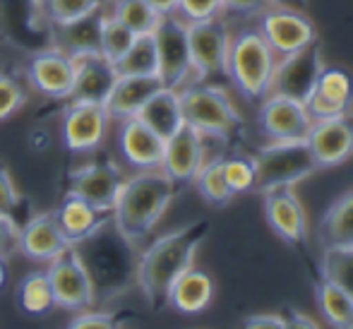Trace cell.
I'll return each instance as SVG.
<instances>
[{"label": "cell", "instance_id": "6da1fadb", "mask_svg": "<svg viewBox=\"0 0 353 329\" xmlns=\"http://www.w3.org/2000/svg\"><path fill=\"white\" fill-rule=\"evenodd\" d=\"M210 221H205V219L183 223V226L154 238L137 255L135 283L140 286L144 301L149 306H166L168 288L185 269L192 267L197 250L210 236Z\"/></svg>", "mask_w": 353, "mask_h": 329}, {"label": "cell", "instance_id": "7a4b0ae2", "mask_svg": "<svg viewBox=\"0 0 353 329\" xmlns=\"http://www.w3.org/2000/svg\"><path fill=\"white\" fill-rule=\"evenodd\" d=\"M178 188L181 186L173 183L161 168L135 171V176L123 181L116 204L111 209V223L125 241L140 246L152 236L157 223L171 207Z\"/></svg>", "mask_w": 353, "mask_h": 329}, {"label": "cell", "instance_id": "3957f363", "mask_svg": "<svg viewBox=\"0 0 353 329\" xmlns=\"http://www.w3.org/2000/svg\"><path fill=\"white\" fill-rule=\"evenodd\" d=\"M87 267L94 288L108 293H118L135 281L137 272V246L118 233V228L108 219L94 236L74 246Z\"/></svg>", "mask_w": 353, "mask_h": 329}, {"label": "cell", "instance_id": "277c9868", "mask_svg": "<svg viewBox=\"0 0 353 329\" xmlns=\"http://www.w3.org/2000/svg\"><path fill=\"white\" fill-rule=\"evenodd\" d=\"M276 56L257 27L238 29L231 37L226 56V74L245 101L260 106L270 94Z\"/></svg>", "mask_w": 353, "mask_h": 329}, {"label": "cell", "instance_id": "5b68a950", "mask_svg": "<svg viewBox=\"0 0 353 329\" xmlns=\"http://www.w3.org/2000/svg\"><path fill=\"white\" fill-rule=\"evenodd\" d=\"M181 108L185 126L219 142H231L243 132V123L231 97L210 82H190L181 92Z\"/></svg>", "mask_w": 353, "mask_h": 329}, {"label": "cell", "instance_id": "8992f818", "mask_svg": "<svg viewBox=\"0 0 353 329\" xmlns=\"http://www.w3.org/2000/svg\"><path fill=\"white\" fill-rule=\"evenodd\" d=\"M255 163V188L257 192L274 190V188H293L320 171L315 157L305 139L296 142H270L252 154Z\"/></svg>", "mask_w": 353, "mask_h": 329}, {"label": "cell", "instance_id": "52a82bcc", "mask_svg": "<svg viewBox=\"0 0 353 329\" xmlns=\"http://www.w3.org/2000/svg\"><path fill=\"white\" fill-rule=\"evenodd\" d=\"M152 37L159 58L157 77L161 79L163 87L181 92L183 87L195 82L190 48H188V24L178 14H161Z\"/></svg>", "mask_w": 353, "mask_h": 329}, {"label": "cell", "instance_id": "ba28073f", "mask_svg": "<svg viewBox=\"0 0 353 329\" xmlns=\"http://www.w3.org/2000/svg\"><path fill=\"white\" fill-rule=\"evenodd\" d=\"M48 281L53 288V301L56 308L68 312H82L89 310L97 301V288L79 257L77 248L70 246L63 250L56 260L46 264Z\"/></svg>", "mask_w": 353, "mask_h": 329}, {"label": "cell", "instance_id": "9c48e42d", "mask_svg": "<svg viewBox=\"0 0 353 329\" xmlns=\"http://www.w3.org/2000/svg\"><path fill=\"white\" fill-rule=\"evenodd\" d=\"M322 68H325V63H322V41L315 39L305 48H301V51L291 53V56L276 58V66L270 82V94L286 97L303 103L310 97Z\"/></svg>", "mask_w": 353, "mask_h": 329}, {"label": "cell", "instance_id": "30bf717a", "mask_svg": "<svg viewBox=\"0 0 353 329\" xmlns=\"http://www.w3.org/2000/svg\"><path fill=\"white\" fill-rule=\"evenodd\" d=\"M231 34L221 17L188 24V48L195 82H207L216 74H226V56Z\"/></svg>", "mask_w": 353, "mask_h": 329}, {"label": "cell", "instance_id": "8fae6325", "mask_svg": "<svg viewBox=\"0 0 353 329\" xmlns=\"http://www.w3.org/2000/svg\"><path fill=\"white\" fill-rule=\"evenodd\" d=\"M108 118L103 103L97 101H74L70 99L61 116L63 144L72 154H92L103 144L108 132Z\"/></svg>", "mask_w": 353, "mask_h": 329}, {"label": "cell", "instance_id": "7c38bea8", "mask_svg": "<svg viewBox=\"0 0 353 329\" xmlns=\"http://www.w3.org/2000/svg\"><path fill=\"white\" fill-rule=\"evenodd\" d=\"M257 29H260L262 39L274 51L276 58L291 56V53L301 51V48H305L307 43H312L317 39L315 24L305 12L274 8V5H270V8L260 12Z\"/></svg>", "mask_w": 353, "mask_h": 329}, {"label": "cell", "instance_id": "4fadbf2b", "mask_svg": "<svg viewBox=\"0 0 353 329\" xmlns=\"http://www.w3.org/2000/svg\"><path fill=\"white\" fill-rule=\"evenodd\" d=\"M27 82L41 97L53 101H70L74 84V63L72 56L63 53L56 46L39 48L27 61Z\"/></svg>", "mask_w": 353, "mask_h": 329}, {"label": "cell", "instance_id": "5bb4252c", "mask_svg": "<svg viewBox=\"0 0 353 329\" xmlns=\"http://www.w3.org/2000/svg\"><path fill=\"white\" fill-rule=\"evenodd\" d=\"M123 181H125V176H123V171L118 168L116 161H108V159H103V161H89L70 171L68 192L87 199L89 204H94L101 212L111 214Z\"/></svg>", "mask_w": 353, "mask_h": 329}, {"label": "cell", "instance_id": "9a60e30c", "mask_svg": "<svg viewBox=\"0 0 353 329\" xmlns=\"http://www.w3.org/2000/svg\"><path fill=\"white\" fill-rule=\"evenodd\" d=\"M207 137L200 134L195 128L183 123L171 137L163 142L161 171L178 186H188L195 181L200 168L207 161Z\"/></svg>", "mask_w": 353, "mask_h": 329}, {"label": "cell", "instance_id": "2e32d148", "mask_svg": "<svg viewBox=\"0 0 353 329\" xmlns=\"http://www.w3.org/2000/svg\"><path fill=\"white\" fill-rule=\"evenodd\" d=\"M312 123L327 118L346 116L353 111V77L346 68L325 66L312 87L310 97L303 101Z\"/></svg>", "mask_w": 353, "mask_h": 329}, {"label": "cell", "instance_id": "e0dca14e", "mask_svg": "<svg viewBox=\"0 0 353 329\" xmlns=\"http://www.w3.org/2000/svg\"><path fill=\"white\" fill-rule=\"evenodd\" d=\"M260 130L270 142H296L305 139L312 128L305 106L286 97L270 94L260 103Z\"/></svg>", "mask_w": 353, "mask_h": 329}, {"label": "cell", "instance_id": "ac0fdd59", "mask_svg": "<svg viewBox=\"0 0 353 329\" xmlns=\"http://www.w3.org/2000/svg\"><path fill=\"white\" fill-rule=\"evenodd\" d=\"M320 168H332L353 157V113L312 123L305 137Z\"/></svg>", "mask_w": 353, "mask_h": 329}, {"label": "cell", "instance_id": "d6986e66", "mask_svg": "<svg viewBox=\"0 0 353 329\" xmlns=\"http://www.w3.org/2000/svg\"><path fill=\"white\" fill-rule=\"evenodd\" d=\"M262 207L270 228L288 246H305L307 217L293 188H274L262 192Z\"/></svg>", "mask_w": 353, "mask_h": 329}, {"label": "cell", "instance_id": "ffe728a7", "mask_svg": "<svg viewBox=\"0 0 353 329\" xmlns=\"http://www.w3.org/2000/svg\"><path fill=\"white\" fill-rule=\"evenodd\" d=\"M68 248L70 243L63 236L53 212L34 214L24 219V223L19 226V255H24L27 260L48 264Z\"/></svg>", "mask_w": 353, "mask_h": 329}, {"label": "cell", "instance_id": "44dd1931", "mask_svg": "<svg viewBox=\"0 0 353 329\" xmlns=\"http://www.w3.org/2000/svg\"><path fill=\"white\" fill-rule=\"evenodd\" d=\"M116 144L121 159L135 171H152V168L161 166L163 139L152 128L144 126L140 118L121 121Z\"/></svg>", "mask_w": 353, "mask_h": 329}, {"label": "cell", "instance_id": "7402d4cb", "mask_svg": "<svg viewBox=\"0 0 353 329\" xmlns=\"http://www.w3.org/2000/svg\"><path fill=\"white\" fill-rule=\"evenodd\" d=\"M161 79L157 74H118L108 92L103 108L111 121H128L137 118L142 106L161 89Z\"/></svg>", "mask_w": 353, "mask_h": 329}, {"label": "cell", "instance_id": "603a6c76", "mask_svg": "<svg viewBox=\"0 0 353 329\" xmlns=\"http://www.w3.org/2000/svg\"><path fill=\"white\" fill-rule=\"evenodd\" d=\"M72 63H74V84H72L70 99H74V101H97V103L106 101L108 92H111L113 82L118 77L113 63H108L99 51L72 56Z\"/></svg>", "mask_w": 353, "mask_h": 329}, {"label": "cell", "instance_id": "cb8c5ba5", "mask_svg": "<svg viewBox=\"0 0 353 329\" xmlns=\"http://www.w3.org/2000/svg\"><path fill=\"white\" fill-rule=\"evenodd\" d=\"M53 214H56L58 226H61L63 236L68 238L70 246H79L82 241H87L89 236H94L111 219L108 212H101L94 204H89L87 199L70 195V192L63 197L61 207Z\"/></svg>", "mask_w": 353, "mask_h": 329}, {"label": "cell", "instance_id": "d4e9b609", "mask_svg": "<svg viewBox=\"0 0 353 329\" xmlns=\"http://www.w3.org/2000/svg\"><path fill=\"white\" fill-rule=\"evenodd\" d=\"M214 298V279L205 269H185L166 293V306L178 310L181 315H197L207 310Z\"/></svg>", "mask_w": 353, "mask_h": 329}, {"label": "cell", "instance_id": "484cf974", "mask_svg": "<svg viewBox=\"0 0 353 329\" xmlns=\"http://www.w3.org/2000/svg\"><path fill=\"white\" fill-rule=\"evenodd\" d=\"M317 243L322 250L353 248V188L336 197L320 219Z\"/></svg>", "mask_w": 353, "mask_h": 329}, {"label": "cell", "instance_id": "4316f807", "mask_svg": "<svg viewBox=\"0 0 353 329\" xmlns=\"http://www.w3.org/2000/svg\"><path fill=\"white\" fill-rule=\"evenodd\" d=\"M137 118L166 142V139L185 123L183 121L181 94H178L176 89L161 87L147 103H144L142 111L137 113Z\"/></svg>", "mask_w": 353, "mask_h": 329}, {"label": "cell", "instance_id": "83f0119b", "mask_svg": "<svg viewBox=\"0 0 353 329\" xmlns=\"http://www.w3.org/2000/svg\"><path fill=\"white\" fill-rule=\"evenodd\" d=\"M101 12H94L89 17H82L77 22L61 24L51 29V46L61 48L68 56L99 51V29H101Z\"/></svg>", "mask_w": 353, "mask_h": 329}, {"label": "cell", "instance_id": "f1b7e54d", "mask_svg": "<svg viewBox=\"0 0 353 329\" xmlns=\"http://www.w3.org/2000/svg\"><path fill=\"white\" fill-rule=\"evenodd\" d=\"M108 8V0H37V19L46 32Z\"/></svg>", "mask_w": 353, "mask_h": 329}, {"label": "cell", "instance_id": "f546056e", "mask_svg": "<svg viewBox=\"0 0 353 329\" xmlns=\"http://www.w3.org/2000/svg\"><path fill=\"white\" fill-rule=\"evenodd\" d=\"M315 301L332 329H353V298L325 277L315 279Z\"/></svg>", "mask_w": 353, "mask_h": 329}, {"label": "cell", "instance_id": "4dcf8cb0", "mask_svg": "<svg viewBox=\"0 0 353 329\" xmlns=\"http://www.w3.org/2000/svg\"><path fill=\"white\" fill-rule=\"evenodd\" d=\"M17 306L29 317H46L51 310H56L53 301V288L48 281L46 269L29 272L22 281L17 283Z\"/></svg>", "mask_w": 353, "mask_h": 329}, {"label": "cell", "instance_id": "1f68e13d", "mask_svg": "<svg viewBox=\"0 0 353 329\" xmlns=\"http://www.w3.org/2000/svg\"><path fill=\"white\" fill-rule=\"evenodd\" d=\"M108 12L121 19L135 37L152 34L161 19V14L147 0H108Z\"/></svg>", "mask_w": 353, "mask_h": 329}, {"label": "cell", "instance_id": "d6a6232c", "mask_svg": "<svg viewBox=\"0 0 353 329\" xmlns=\"http://www.w3.org/2000/svg\"><path fill=\"white\" fill-rule=\"evenodd\" d=\"M223 157L226 154H219V157H212L205 161V166L200 168V173L195 176V188L202 195V199H207L214 207H223L228 204L233 197L231 188H228L226 178H223Z\"/></svg>", "mask_w": 353, "mask_h": 329}, {"label": "cell", "instance_id": "836d02e7", "mask_svg": "<svg viewBox=\"0 0 353 329\" xmlns=\"http://www.w3.org/2000/svg\"><path fill=\"white\" fill-rule=\"evenodd\" d=\"M135 41V34L121 22V19L113 17L108 10H103V17H101V29H99V53L106 58L108 63L116 66L125 51L132 46Z\"/></svg>", "mask_w": 353, "mask_h": 329}, {"label": "cell", "instance_id": "e575fe53", "mask_svg": "<svg viewBox=\"0 0 353 329\" xmlns=\"http://www.w3.org/2000/svg\"><path fill=\"white\" fill-rule=\"evenodd\" d=\"M118 74H157L159 58H157V43L152 34L135 37L132 46L125 51V56L116 63Z\"/></svg>", "mask_w": 353, "mask_h": 329}, {"label": "cell", "instance_id": "d590c367", "mask_svg": "<svg viewBox=\"0 0 353 329\" xmlns=\"http://www.w3.org/2000/svg\"><path fill=\"white\" fill-rule=\"evenodd\" d=\"M320 277L339 286L353 298V248H332L322 250Z\"/></svg>", "mask_w": 353, "mask_h": 329}, {"label": "cell", "instance_id": "8d00e7d4", "mask_svg": "<svg viewBox=\"0 0 353 329\" xmlns=\"http://www.w3.org/2000/svg\"><path fill=\"white\" fill-rule=\"evenodd\" d=\"M223 178L233 195H243L255 188V163L248 154H231L223 157Z\"/></svg>", "mask_w": 353, "mask_h": 329}, {"label": "cell", "instance_id": "74e56055", "mask_svg": "<svg viewBox=\"0 0 353 329\" xmlns=\"http://www.w3.org/2000/svg\"><path fill=\"white\" fill-rule=\"evenodd\" d=\"M27 103V92L22 82L8 72H0V123L12 118Z\"/></svg>", "mask_w": 353, "mask_h": 329}, {"label": "cell", "instance_id": "f35d334b", "mask_svg": "<svg viewBox=\"0 0 353 329\" xmlns=\"http://www.w3.org/2000/svg\"><path fill=\"white\" fill-rule=\"evenodd\" d=\"M223 12V0H178L176 12L185 24L202 22V19L221 17Z\"/></svg>", "mask_w": 353, "mask_h": 329}, {"label": "cell", "instance_id": "ab89813d", "mask_svg": "<svg viewBox=\"0 0 353 329\" xmlns=\"http://www.w3.org/2000/svg\"><path fill=\"white\" fill-rule=\"evenodd\" d=\"M24 199L19 195L17 186H14L12 176L5 166H0V217L12 219L19 223V212H22Z\"/></svg>", "mask_w": 353, "mask_h": 329}, {"label": "cell", "instance_id": "60d3db41", "mask_svg": "<svg viewBox=\"0 0 353 329\" xmlns=\"http://www.w3.org/2000/svg\"><path fill=\"white\" fill-rule=\"evenodd\" d=\"M65 329H121L116 315L103 310H82L65 325Z\"/></svg>", "mask_w": 353, "mask_h": 329}, {"label": "cell", "instance_id": "b9f144b4", "mask_svg": "<svg viewBox=\"0 0 353 329\" xmlns=\"http://www.w3.org/2000/svg\"><path fill=\"white\" fill-rule=\"evenodd\" d=\"M19 252V223L0 217V257L10 260Z\"/></svg>", "mask_w": 353, "mask_h": 329}, {"label": "cell", "instance_id": "7bdbcfd3", "mask_svg": "<svg viewBox=\"0 0 353 329\" xmlns=\"http://www.w3.org/2000/svg\"><path fill=\"white\" fill-rule=\"evenodd\" d=\"M270 8V0H223V12L236 14H260L262 10Z\"/></svg>", "mask_w": 353, "mask_h": 329}, {"label": "cell", "instance_id": "ee69618b", "mask_svg": "<svg viewBox=\"0 0 353 329\" xmlns=\"http://www.w3.org/2000/svg\"><path fill=\"white\" fill-rule=\"evenodd\" d=\"M281 317H283V329H320V325L310 315L296 310V308H286V312Z\"/></svg>", "mask_w": 353, "mask_h": 329}, {"label": "cell", "instance_id": "f6af8a7d", "mask_svg": "<svg viewBox=\"0 0 353 329\" xmlns=\"http://www.w3.org/2000/svg\"><path fill=\"white\" fill-rule=\"evenodd\" d=\"M241 329H283V317L274 312H265V315H250L243 322Z\"/></svg>", "mask_w": 353, "mask_h": 329}, {"label": "cell", "instance_id": "bcb514c9", "mask_svg": "<svg viewBox=\"0 0 353 329\" xmlns=\"http://www.w3.org/2000/svg\"><path fill=\"white\" fill-rule=\"evenodd\" d=\"M307 3H310V0H270V5H274V8L298 10V12H305Z\"/></svg>", "mask_w": 353, "mask_h": 329}, {"label": "cell", "instance_id": "7dc6e473", "mask_svg": "<svg viewBox=\"0 0 353 329\" xmlns=\"http://www.w3.org/2000/svg\"><path fill=\"white\" fill-rule=\"evenodd\" d=\"M147 3L152 5L159 14H173V12H176L178 0H147Z\"/></svg>", "mask_w": 353, "mask_h": 329}, {"label": "cell", "instance_id": "c3c4849f", "mask_svg": "<svg viewBox=\"0 0 353 329\" xmlns=\"http://www.w3.org/2000/svg\"><path fill=\"white\" fill-rule=\"evenodd\" d=\"M5 283H8V260L0 257V291L5 288Z\"/></svg>", "mask_w": 353, "mask_h": 329}]
</instances>
